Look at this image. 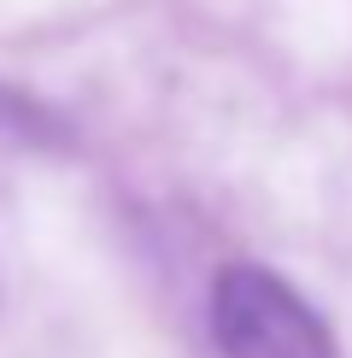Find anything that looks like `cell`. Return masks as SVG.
<instances>
[{
	"label": "cell",
	"mask_w": 352,
	"mask_h": 358,
	"mask_svg": "<svg viewBox=\"0 0 352 358\" xmlns=\"http://www.w3.org/2000/svg\"><path fill=\"white\" fill-rule=\"evenodd\" d=\"M212 335L229 358H341L329 323L264 264H229L217 276Z\"/></svg>",
	"instance_id": "6da1fadb"
}]
</instances>
